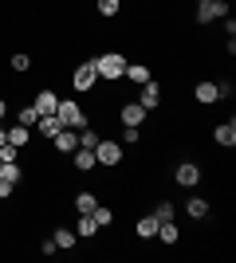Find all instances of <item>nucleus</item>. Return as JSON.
<instances>
[{"label":"nucleus","instance_id":"nucleus-25","mask_svg":"<svg viewBox=\"0 0 236 263\" xmlns=\"http://www.w3.org/2000/svg\"><path fill=\"white\" fill-rule=\"evenodd\" d=\"M95 204H99V197H95V193H79V197H75V212H90Z\"/></svg>","mask_w":236,"mask_h":263},{"label":"nucleus","instance_id":"nucleus-29","mask_svg":"<svg viewBox=\"0 0 236 263\" xmlns=\"http://www.w3.org/2000/svg\"><path fill=\"white\" fill-rule=\"evenodd\" d=\"M122 142L126 145H138V142H142V130H138V126H126V130H122Z\"/></svg>","mask_w":236,"mask_h":263},{"label":"nucleus","instance_id":"nucleus-13","mask_svg":"<svg viewBox=\"0 0 236 263\" xmlns=\"http://www.w3.org/2000/svg\"><path fill=\"white\" fill-rule=\"evenodd\" d=\"M118 118H122V126H142V122H146V110L138 106V102H126V106L118 110Z\"/></svg>","mask_w":236,"mask_h":263},{"label":"nucleus","instance_id":"nucleus-15","mask_svg":"<svg viewBox=\"0 0 236 263\" xmlns=\"http://www.w3.org/2000/svg\"><path fill=\"white\" fill-rule=\"evenodd\" d=\"M122 79H130V83H138V87H142V83H150V79H154V71H150L146 63H126Z\"/></svg>","mask_w":236,"mask_h":263},{"label":"nucleus","instance_id":"nucleus-11","mask_svg":"<svg viewBox=\"0 0 236 263\" xmlns=\"http://www.w3.org/2000/svg\"><path fill=\"white\" fill-rule=\"evenodd\" d=\"M51 145H56V154H71L79 145V130H67V126H63V130L51 138Z\"/></svg>","mask_w":236,"mask_h":263},{"label":"nucleus","instance_id":"nucleus-12","mask_svg":"<svg viewBox=\"0 0 236 263\" xmlns=\"http://www.w3.org/2000/svg\"><path fill=\"white\" fill-rule=\"evenodd\" d=\"M154 240H161L166 248H173V243L181 240V228L173 224V220H157V236H154Z\"/></svg>","mask_w":236,"mask_h":263},{"label":"nucleus","instance_id":"nucleus-14","mask_svg":"<svg viewBox=\"0 0 236 263\" xmlns=\"http://www.w3.org/2000/svg\"><path fill=\"white\" fill-rule=\"evenodd\" d=\"M51 240H56L59 252H75L79 236H75V228H56V232H51Z\"/></svg>","mask_w":236,"mask_h":263},{"label":"nucleus","instance_id":"nucleus-7","mask_svg":"<svg viewBox=\"0 0 236 263\" xmlns=\"http://www.w3.org/2000/svg\"><path fill=\"white\" fill-rule=\"evenodd\" d=\"M138 106L146 110H157L161 106V83H154V79H150V83H142V95H138Z\"/></svg>","mask_w":236,"mask_h":263},{"label":"nucleus","instance_id":"nucleus-4","mask_svg":"<svg viewBox=\"0 0 236 263\" xmlns=\"http://www.w3.org/2000/svg\"><path fill=\"white\" fill-rule=\"evenodd\" d=\"M56 114H59V122H63L67 130H83V126H87V114H83V106H79L75 99H59Z\"/></svg>","mask_w":236,"mask_h":263},{"label":"nucleus","instance_id":"nucleus-6","mask_svg":"<svg viewBox=\"0 0 236 263\" xmlns=\"http://www.w3.org/2000/svg\"><path fill=\"white\" fill-rule=\"evenodd\" d=\"M201 177H205V169L197 161H177V169H173V181H177L181 189H197Z\"/></svg>","mask_w":236,"mask_h":263},{"label":"nucleus","instance_id":"nucleus-27","mask_svg":"<svg viewBox=\"0 0 236 263\" xmlns=\"http://www.w3.org/2000/svg\"><path fill=\"white\" fill-rule=\"evenodd\" d=\"M118 8H122V0H99V16H118Z\"/></svg>","mask_w":236,"mask_h":263},{"label":"nucleus","instance_id":"nucleus-20","mask_svg":"<svg viewBox=\"0 0 236 263\" xmlns=\"http://www.w3.org/2000/svg\"><path fill=\"white\" fill-rule=\"evenodd\" d=\"M28 142H32V130H28V126H20V122H16V126H8V145L24 149Z\"/></svg>","mask_w":236,"mask_h":263},{"label":"nucleus","instance_id":"nucleus-16","mask_svg":"<svg viewBox=\"0 0 236 263\" xmlns=\"http://www.w3.org/2000/svg\"><path fill=\"white\" fill-rule=\"evenodd\" d=\"M134 232H138V240H154V236H157V216H154V212H146V216H138Z\"/></svg>","mask_w":236,"mask_h":263},{"label":"nucleus","instance_id":"nucleus-21","mask_svg":"<svg viewBox=\"0 0 236 263\" xmlns=\"http://www.w3.org/2000/svg\"><path fill=\"white\" fill-rule=\"evenodd\" d=\"M185 212H189V220H205L209 216V200L205 197H189L185 200Z\"/></svg>","mask_w":236,"mask_h":263},{"label":"nucleus","instance_id":"nucleus-17","mask_svg":"<svg viewBox=\"0 0 236 263\" xmlns=\"http://www.w3.org/2000/svg\"><path fill=\"white\" fill-rule=\"evenodd\" d=\"M32 106L40 110V114H56V106H59V95H56V90H40Z\"/></svg>","mask_w":236,"mask_h":263},{"label":"nucleus","instance_id":"nucleus-22","mask_svg":"<svg viewBox=\"0 0 236 263\" xmlns=\"http://www.w3.org/2000/svg\"><path fill=\"white\" fill-rule=\"evenodd\" d=\"M8 67L16 71V75H28V71H32V55H28V51H16L8 59Z\"/></svg>","mask_w":236,"mask_h":263},{"label":"nucleus","instance_id":"nucleus-3","mask_svg":"<svg viewBox=\"0 0 236 263\" xmlns=\"http://www.w3.org/2000/svg\"><path fill=\"white\" fill-rule=\"evenodd\" d=\"M95 83H99L95 59H87V63H75V71H71V87H75L79 95H90V90H95Z\"/></svg>","mask_w":236,"mask_h":263},{"label":"nucleus","instance_id":"nucleus-28","mask_svg":"<svg viewBox=\"0 0 236 263\" xmlns=\"http://www.w3.org/2000/svg\"><path fill=\"white\" fill-rule=\"evenodd\" d=\"M173 212H177V209H173V204H169V200H157V209H154V216H157V220H173Z\"/></svg>","mask_w":236,"mask_h":263},{"label":"nucleus","instance_id":"nucleus-9","mask_svg":"<svg viewBox=\"0 0 236 263\" xmlns=\"http://www.w3.org/2000/svg\"><path fill=\"white\" fill-rule=\"evenodd\" d=\"M71 165H75L79 173H90V169H95V149H87V145H75V149H71Z\"/></svg>","mask_w":236,"mask_h":263},{"label":"nucleus","instance_id":"nucleus-24","mask_svg":"<svg viewBox=\"0 0 236 263\" xmlns=\"http://www.w3.org/2000/svg\"><path fill=\"white\" fill-rule=\"evenodd\" d=\"M16 122H20V126H28V130H32L35 122H40V110H35V106H20V110H16Z\"/></svg>","mask_w":236,"mask_h":263},{"label":"nucleus","instance_id":"nucleus-2","mask_svg":"<svg viewBox=\"0 0 236 263\" xmlns=\"http://www.w3.org/2000/svg\"><path fill=\"white\" fill-rule=\"evenodd\" d=\"M225 16H228V0H197V8H193L197 24H216Z\"/></svg>","mask_w":236,"mask_h":263},{"label":"nucleus","instance_id":"nucleus-10","mask_svg":"<svg viewBox=\"0 0 236 263\" xmlns=\"http://www.w3.org/2000/svg\"><path fill=\"white\" fill-rule=\"evenodd\" d=\"M213 142L221 145V149H232L236 145V122H221V126L213 130Z\"/></svg>","mask_w":236,"mask_h":263},{"label":"nucleus","instance_id":"nucleus-8","mask_svg":"<svg viewBox=\"0 0 236 263\" xmlns=\"http://www.w3.org/2000/svg\"><path fill=\"white\" fill-rule=\"evenodd\" d=\"M193 99L201 102V106H213V102H221V90H216L213 79H201V83L193 87Z\"/></svg>","mask_w":236,"mask_h":263},{"label":"nucleus","instance_id":"nucleus-18","mask_svg":"<svg viewBox=\"0 0 236 263\" xmlns=\"http://www.w3.org/2000/svg\"><path fill=\"white\" fill-rule=\"evenodd\" d=\"M95 232H99L95 216H90V212H79V220H75V236H79V240H90Z\"/></svg>","mask_w":236,"mask_h":263},{"label":"nucleus","instance_id":"nucleus-31","mask_svg":"<svg viewBox=\"0 0 236 263\" xmlns=\"http://www.w3.org/2000/svg\"><path fill=\"white\" fill-rule=\"evenodd\" d=\"M4 118H8V102L0 99V122H4Z\"/></svg>","mask_w":236,"mask_h":263},{"label":"nucleus","instance_id":"nucleus-26","mask_svg":"<svg viewBox=\"0 0 236 263\" xmlns=\"http://www.w3.org/2000/svg\"><path fill=\"white\" fill-rule=\"evenodd\" d=\"M95 142H99V130H95V126H83V130H79V145L95 149Z\"/></svg>","mask_w":236,"mask_h":263},{"label":"nucleus","instance_id":"nucleus-5","mask_svg":"<svg viewBox=\"0 0 236 263\" xmlns=\"http://www.w3.org/2000/svg\"><path fill=\"white\" fill-rule=\"evenodd\" d=\"M95 165H102V169L122 165V142H106V138H99V142H95Z\"/></svg>","mask_w":236,"mask_h":263},{"label":"nucleus","instance_id":"nucleus-32","mask_svg":"<svg viewBox=\"0 0 236 263\" xmlns=\"http://www.w3.org/2000/svg\"><path fill=\"white\" fill-rule=\"evenodd\" d=\"M0 145H8V130H4V122H0Z\"/></svg>","mask_w":236,"mask_h":263},{"label":"nucleus","instance_id":"nucleus-23","mask_svg":"<svg viewBox=\"0 0 236 263\" xmlns=\"http://www.w3.org/2000/svg\"><path fill=\"white\" fill-rule=\"evenodd\" d=\"M90 216H95V224H99V228H111V224H114V212L106 209L102 200H99V204H95V209H90Z\"/></svg>","mask_w":236,"mask_h":263},{"label":"nucleus","instance_id":"nucleus-19","mask_svg":"<svg viewBox=\"0 0 236 263\" xmlns=\"http://www.w3.org/2000/svg\"><path fill=\"white\" fill-rule=\"evenodd\" d=\"M35 126H40V134H44V138H56V134L63 130L59 114H40V122H35Z\"/></svg>","mask_w":236,"mask_h":263},{"label":"nucleus","instance_id":"nucleus-30","mask_svg":"<svg viewBox=\"0 0 236 263\" xmlns=\"http://www.w3.org/2000/svg\"><path fill=\"white\" fill-rule=\"evenodd\" d=\"M56 252H59L56 240H44V243H40V255H56Z\"/></svg>","mask_w":236,"mask_h":263},{"label":"nucleus","instance_id":"nucleus-1","mask_svg":"<svg viewBox=\"0 0 236 263\" xmlns=\"http://www.w3.org/2000/svg\"><path fill=\"white\" fill-rule=\"evenodd\" d=\"M126 63H130V59H126L122 51H102V55H95V71H99V79H106V83L122 79Z\"/></svg>","mask_w":236,"mask_h":263}]
</instances>
